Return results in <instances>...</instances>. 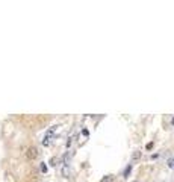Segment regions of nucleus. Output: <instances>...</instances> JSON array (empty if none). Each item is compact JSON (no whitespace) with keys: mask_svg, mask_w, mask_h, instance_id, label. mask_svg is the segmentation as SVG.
Instances as JSON below:
<instances>
[{"mask_svg":"<svg viewBox=\"0 0 174 182\" xmlns=\"http://www.w3.org/2000/svg\"><path fill=\"white\" fill-rule=\"evenodd\" d=\"M38 147L37 146H30V147H27V150H26V158H27L29 161H33V159H37L38 158Z\"/></svg>","mask_w":174,"mask_h":182,"instance_id":"obj_1","label":"nucleus"},{"mask_svg":"<svg viewBox=\"0 0 174 182\" xmlns=\"http://www.w3.org/2000/svg\"><path fill=\"white\" fill-rule=\"evenodd\" d=\"M56 127H58V126H51L50 129L47 131V134H46V136H44V140H42V144H44V146H49V143H50V136L53 135V132L56 131Z\"/></svg>","mask_w":174,"mask_h":182,"instance_id":"obj_2","label":"nucleus"},{"mask_svg":"<svg viewBox=\"0 0 174 182\" xmlns=\"http://www.w3.org/2000/svg\"><path fill=\"white\" fill-rule=\"evenodd\" d=\"M141 156H142V152H141V150H135V152L132 153V161H138V159H141Z\"/></svg>","mask_w":174,"mask_h":182,"instance_id":"obj_3","label":"nucleus"},{"mask_svg":"<svg viewBox=\"0 0 174 182\" xmlns=\"http://www.w3.org/2000/svg\"><path fill=\"white\" fill-rule=\"evenodd\" d=\"M130 171H132V164H129V166L126 167V170H124V173H123V176L127 178V176L130 175Z\"/></svg>","mask_w":174,"mask_h":182,"instance_id":"obj_4","label":"nucleus"},{"mask_svg":"<svg viewBox=\"0 0 174 182\" xmlns=\"http://www.w3.org/2000/svg\"><path fill=\"white\" fill-rule=\"evenodd\" d=\"M112 181H114V176L112 175H108V176H104V178L100 179V182H112Z\"/></svg>","mask_w":174,"mask_h":182,"instance_id":"obj_5","label":"nucleus"},{"mask_svg":"<svg viewBox=\"0 0 174 182\" xmlns=\"http://www.w3.org/2000/svg\"><path fill=\"white\" fill-rule=\"evenodd\" d=\"M167 164H168V167H170V168H174V158H170Z\"/></svg>","mask_w":174,"mask_h":182,"instance_id":"obj_6","label":"nucleus"},{"mask_svg":"<svg viewBox=\"0 0 174 182\" xmlns=\"http://www.w3.org/2000/svg\"><path fill=\"white\" fill-rule=\"evenodd\" d=\"M56 164H58V158H55V156H53V158L50 159V166H56Z\"/></svg>","mask_w":174,"mask_h":182,"instance_id":"obj_7","label":"nucleus"},{"mask_svg":"<svg viewBox=\"0 0 174 182\" xmlns=\"http://www.w3.org/2000/svg\"><path fill=\"white\" fill-rule=\"evenodd\" d=\"M41 171H42V173H46V171H47V166H46L44 162L41 164Z\"/></svg>","mask_w":174,"mask_h":182,"instance_id":"obj_8","label":"nucleus"},{"mask_svg":"<svg viewBox=\"0 0 174 182\" xmlns=\"http://www.w3.org/2000/svg\"><path fill=\"white\" fill-rule=\"evenodd\" d=\"M62 175L67 178V175H68V168H67V167H64V168H62Z\"/></svg>","mask_w":174,"mask_h":182,"instance_id":"obj_9","label":"nucleus"},{"mask_svg":"<svg viewBox=\"0 0 174 182\" xmlns=\"http://www.w3.org/2000/svg\"><path fill=\"white\" fill-rule=\"evenodd\" d=\"M151 147H153V143H149V144H147V146H145V149H147V150H150Z\"/></svg>","mask_w":174,"mask_h":182,"instance_id":"obj_10","label":"nucleus"},{"mask_svg":"<svg viewBox=\"0 0 174 182\" xmlns=\"http://www.w3.org/2000/svg\"><path fill=\"white\" fill-rule=\"evenodd\" d=\"M65 146H67V147H70V146H71V138H68V140H67Z\"/></svg>","mask_w":174,"mask_h":182,"instance_id":"obj_11","label":"nucleus"},{"mask_svg":"<svg viewBox=\"0 0 174 182\" xmlns=\"http://www.w3.org/2000/svg\"><path fill=\"white\" fill-rule=\"evenodd\" d=\"M82 134H83L85 136H88V135H89V132H88V131H86V129H83V131H82Z\"/></svg>","mask_w":174,"mask_h":182,"instance_id":"obj_12","label":"nucleus"},{"mask_svg":"<svg viewBox=\"0 0 174 182\" xmlns=\"http://www.w3.org/2000/svg\"><path fill=\"white\" fill-rule=\"evenodd\" d=\"M171 124H174V118H173V120H171Z\"/></svg>","mask_w":174,"mask_h":182,"instance_id":"obj_13","label":"nucleus"},{"mask_svg":"<svg viewBox=\"0 0 174 182\" xmlns=\"http://www.w3.org/2000/svg\"><path fill=\"white\" fill-rule=\"evenodd\" d=\"M133 182H136V181H133Z\"/></svg>","mask_w":174,"mask_h":182,"instance_id":"obj_14","label":"nucleus"}]
</instances>
